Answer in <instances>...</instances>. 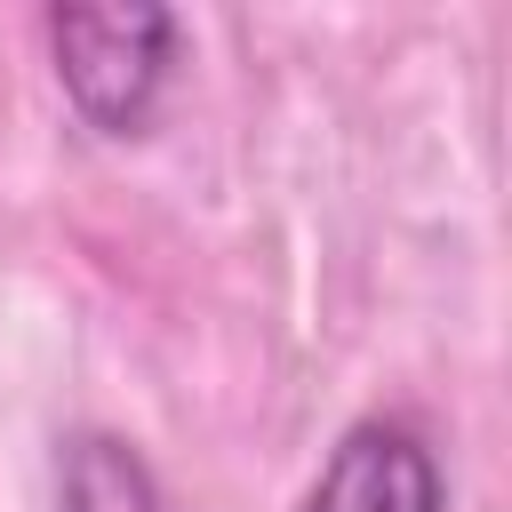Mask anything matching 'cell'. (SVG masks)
Wrapping results in <instances>:
<instances>
[{"instance_id": "obj_1", "label": "cell", "mask_w": 512, "mask_h": 512, "mask_svg": "<svg viewBox=\"0 0 512 512\" xmlns=\"http://www.w3.org/2000/svg\"><path fill=\"white\" fill-rule=\"evenodd\" d=\"M176 8L160 0H112V8H48V48L64 104L96 136H144L160 112V88L176 72Z\"/></svg>"}, {"instance_id": "obj_2", "label": "cell", "mask_w": 512, "mask_h": 512, "mask_svg": "<svg viewBox=\"0 0 512 512\" xmlns=\"http://www.w3.org/2000/svg\"><path fill=\"white\" fill-rule=\"evenodd\" d=\"M296 512H448V480H440V456L408 424L368 416L328 448Z\"/></svg>"}, {"instance_id": "obj_3", "label": "cell", "mask_w": 512, "mask_h": 512, "mask_svg": "<svg viewBox=\"0 0 512 512\" xmlns=\"http://www.w3.org/2000/svg\"><path fill=\"white\" fill-rule=\"evenodd\" d=\"M56 496H64V512H168L152 464L128 440H112V432H72L64 440Z\"/></svg>"}]
</instances>
